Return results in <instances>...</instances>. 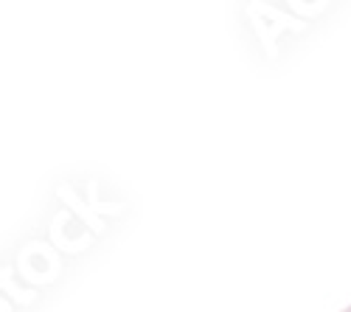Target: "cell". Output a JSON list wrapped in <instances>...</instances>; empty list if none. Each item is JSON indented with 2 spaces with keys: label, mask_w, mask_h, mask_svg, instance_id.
Segmentation results:
<instances>
[{
  "label": "cell",
  "mask_w": 351,
  "mask_h": 312,
  "mask_svg": "<svg viewBox=\"0 0 351 312\" xmlns=\"http://www.w3.org/2000/svg\"><path fill=\"white\" fill-rule=\"evenodd\" d=\"M346 312H351V307H348V309H346Z\"/></svg>",
  "instance_id": "obj_1"
}]
</instances>
